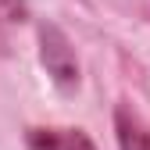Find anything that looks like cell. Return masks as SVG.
I'll return each mask as SVG.
<instances>
[{
    "label": "cell",
    "instance_id": "6da1fadb",
    "mask_svg": "<svg viewBox=\"0 0 150 150\" xmlns=\"http://www.w3.org/2000/svg\"><path fill=\"white\" fill-rule=\"evenodd\" d=\"M40 61H43L47 75L54 79V86H61V89H75L79 86L75 50H71L68 36L57 25H40Z\"/></svg>",
    "mask_w": 150,
    "mask_h": 150
},
{
    "label": "cell",
    "instance_id": "7a4b0ae2",
    "mask_svg": "<svg viewBox=\"0 0 150 150\" xmlns=\"http://www.w3.org/2000/svg\"><path fill=\"white\" fill-rule=\"evenodd\" d=\"M29 150H97L82 129H29Z\"/></svg>",
    "mask_w": 150,
    "mask_h": 150
},
{
    "label": "cell",
    "instance_id": "3957f363",
    "mask_svg": "<svg viewBox=\"0 0 150 150\" xmlns=\"http://www.w3.org/2000/svg\"><path fill=\"white\" fill-rule=\"evenodd\" d=\"M115 132H118V146L122 150H150V129L146 122L136 115L132 107H118L115 111Z\"/></svg>",
    "mask_w": 150,
    "mask_h": 150
},
{
    "label": "cell",
    "instance_id": "277c9868",
    "mask_svg": "<svg viewBox=\"0 0 150 150\" xmlns=\"http://www.w3.org/2000/svg\"><path fill=\"white\" fill-rule=\"evenodd\" d=\"M25 18H29L25 0H0V43H4V32L14 29V25H22Z\"/></svg>",
    "mask_w": 150,
    "mask_h": 150
}]
</instances>
